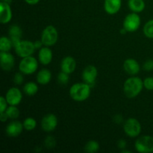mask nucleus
Instances as JSON below:
<instances>
[{"label": "nucleus", "instance_id": "1", "mask_svg": "<svg viewBox=\"0 0 153 153\" xmlns=\"http://www.w3.org/2000/svg\"><path fill=\"white\" fill-rule=\"evenodd\" d=\"M143 88V82L136 76L128 78L123 85L124 94L128 98H134L140 94Z\"/></svg>", "mask_w": 153, "mask_h": 153}, {"label": "nucleus", "instance_id": "2", "mask_svg": "<svg viewBox=\"0 0 153 153\" xmlns=\"http://www.w3.org/2000/svg\"><path fill=\"white\" fill-rule=\"evenodd\" d=\"M91 87L85 82L76 83L70 88V97L76 102H84L89 98L91 95Z\"/></svg>", "mask_w": 153, "mask_h": 153}, {"label": "nucleus", "instance_id": "3", "mask_svg": "<svg viewBox=\"0 0 153 153\" xmlns=\"http://www.w3.org/2000/svg\"><path fill=\"white\" fill-rule=\"evenodd\" d=\"M38 67V63L35 58L31 56L22 58L19 64V70L24 75H31L36 72Z\"/></svg>", "mask_w": 153, "mask_h": 153}, {"label": "nucleus", "instance_id": "4", "mask_svg": "<svg viewBox=\"0 0 153 153\" xmlns=\"http://www.w3.org/2000/svg\"><path fill=\"white\" fill-rule=\"evenodd\" d=\"M58 31L53 25H48L43 29L41 34V40L45 46H52L58 40Z\"/></svg>", "mask_w": 153, "mask_h": 153}, {"label": "nucleus", "instance_id": "5", "mask_svg": "<svg viewBox=\"0 0 153 153\" xmlns=\"http://www.w3.org/2000/svg\"><path fill=\"white\" fill-rule=\"evenodd\" d=\"M16 55L20 58L31 56L35 50L34 43L29 40H20L14 46Z\"/></svg>", "mask_w": 153, "mask_h": 153}, {"label": "nucleus", "instance_id": "6", "mask_svg": "<svg viewBox=\"0 0 153 153\" xmlns=\"http://www.w3.org/2000/svg\"><path fill=\"white\" fill-rule=\"evenodd\" d=\"M124 132L129 137H136L140 134L141 125L137 120L129 118L123 124Z\"/></svg>", "mask_w": 153, "mask_h": 153}, {"label": "nucleus", "instance_id": "7", "mask_svg": "<svg viewBox=\"0 0 153 153\" xmlns=\"http://www.w3.org/2000/svg\"><path fill=\"white\" fill-rule=\"evenodd\" d=\"M134 147L137 152L149 153L153 152V137L144 135L137 138L134 143Z\"/></svg>", "mask_w": 153, "mask_h": 153}, {"label": "nucleus", "instance_id": "8", "mask_svg": "<svg viewBox=\"0 0 153 153\" xmlns=\"http://www.w3.org/2000/svg\"><path fill=\"white\" fill-rule=\"evenodd\" d=\"M140 25V18L137 13H131L127 15L123 20V26L128 32L137 31Z\"/></svg>", "mask_w": 153, "mask_h": 153}, {"label": "nucleus", "instance_id": "9", "mask_svg": "<svg viewBox=\"0 0 153 153\" xmlns=\"http://www.w3.org/2000/svg\"><path fill=\"white\" fill-rule=\"evenodd\" d=\"M58 126V118L53 114L45 115L41 120L42 129L46 132H51L56 128Z\"/></svg>", "mask_w": 153, "mask_h": 153}, {"label": "nucleus", "instance_id": "10", "mask_svg": "<svg viewBox=\"0 0 153 153\" xmlns=\"http://www.w3.org/2000/svg\"><path fill=\"white\" fill-rule=\"evenodd\" d=\"M97 75H98V71L97 67L93 65H89L85 67L82 72V79L85 83L92 87L95 84Z\"/></svg>", "mask_w": 153, "mask_h": 153}, {"label": "nucleus", "instance_id": "11", "mask_svg": "<svg viewBox=\"0 0 153 153\" xmlns=\"http://www.w3.org/2000/svg\"><path fill=\"white\" fill-rule=\"evenodd\" d=\"M5 99L10 105H17L22 101V94L17 88H10L6 93Z\"/></svg>", "mask_w": 153, "mask_h": 153}, {"label": "nucleus", "instance_id": "12", "mask_svg": "<svg viewBox=\"0 0 153 153\" xmlns=\"http://www.w3.org/2000/svg\"><path fill=\"white\" fill-rule=\"evenodd\" d=\"M0 64L3 70L10 71L14 67V57L8 52H0Z\"/></svg>", "mask_w": 153, "mask_h": 153}, {"label": "nucleus", "instance_id": "13", "mask_svg": "<svg viewBox=\"0 0 153 153\" xmlns=\"http://www.w3.org/2000/svg\"><path fill=\"white\" fill-rule=\"evenodd\" d=\"M23 123L17 120H13L6 126L5 131L7 136L11 137H18L23 130Z\"/></svg>", "mask_w": 153, "mask_h": 153}, {"label": "nucleus", "instance_id": "14", "mask_svg": "<svg viewBox=\"0 0 153 153\" xmlns=\"http://www.w3.org/2000/svg\"><path fill=\"white\" fill-rule=\"evenodd\" d=\"M12 19V10L9 3L0 2V21L1 24H7Z\"/></svg>", "mask_w": 153, "mask_h": 153}, {"label": "nucleus", "instance_id": "15", "mask_svg": "<svg viewBox=\"0 0 153 153\" xmlns=\"http://www.w3.org/2000/svg\"><path fill=\"white\" fill-rule=\"evenodd\" d=\"M123 69L128 74L137 75L140 72V67L139 63L133 58H128L123 63Z\"/></svg>", "mask_w": 153, "mask_h": 153}, {"label": "nucleus", "instance_id": "16", "mask_svg": "<svg viewBox=\"0 0 153 153\" xmlns=\"http://www.w3.org/2000/svg\"><path fill=\"white\" fill-rule=\"evenodd\" d=\"M76 68V61L72 56L64 57L61 63V71L66 73H73Z\"/></svg>", "mask_w": 153, "mask_h": 153}, {"label": "nucleus", "instance_id": "17", "mask_svg": "<svg viewBox=\"0 0 153 153\" xmlns=\"http://www.w3.org/2000/svg\"><path fill=\"white\" fill-rule=\"evenodd\" d=\"M122 0H105L104 9L108 14H115L120 10Z\"/></svg>", "mask_w": 153, "mask_h": 153}, {"label": "nucleus", "instance_id": "18", "mask_svg": "<svg viewBox=\"0 0 153 153\" xmlns=\"http://www.w3.org/2000/svg\"><path fill=\"white\" fill-rule=\"evenodd\" d=\"M52 57L53 54L49 46L42 47L38 52L39 61L43 65H48L50 64L52 61Z\"/></svg>", "mask_w": 153, "mask_h": 153}, {"label": "nucleus", "instance_id": "19", "mask_svg": "<svg viewBox=\"0 0 153 153\" xmlns=\"http://www.w3.org/2000/svg\"><path fill=\"white\" fill-rule=\"evenodd\" d=\"M22 34V29L18 25H13L10 27V28H9V37H10L12 43H13V47L21 40Z\"/></svg>", "mask_w": 153, "mask_h": 153}, {"label": "nucleus", "instance_id": "20", "mask_svg": "<svg viewBox=\"0 0 153 153\" xmlns=\"http://www.w3.org/2000/svg\"><path fill=\"white\" fill-rule=\"evenodd\" d=\"M52 79V73L47 69H42L37 74V83L42 85H46L50 82Z\"/></svg>", "mask_w": 153, "mask_h": 153}, {"label": "nucleus", "instance_id": "21", "mask_svg": "<svg viewBox=\"0 0 153 153\" xmlns=\"http://www.w3.org/2000/svg\"><path fill=\"white\" fill-rule=\"evenodd\" d=\"M128 5L134 13H140L145 8L144 0H128Z\"/></svg>", "mask_w": 153, "mask_h": 153}, {"label": "nucleus", "instance_id": "22", "mask_svg": "<svg viewBox=\"0 0 153 153\" xmlns=\"http://www.w3.org/2000/svg\"><path fill=\"white\" fill-rule=\"evenodd\" d=\"M23 91L27 96L31 97V96L35 95L37 93V91H38V86H37V85L35 82H27V83L24 85Z\"/></svg>", "mask_w": 153, "mask_h": 153}, {"label": "nucleus", "instance_id": "23", "mask_svg": "<svg viewBox=\"0 0 153 153\" xmlns=\"http://www.w3.org/2000/svg\"><path fill=\"white\" fill-rule=\"evenodd\" d=\"M13 46L10 37H1L0 39V51L1 52H9Z\"/></svg>", "mask_w": 153, "mask_h": 153}, {"label": "nucleus", "instance_id": "24", "mask_svg": "<svg viewBox=\"0 0 153 153\" xmlns=\"http://www.w3.org/2000/svg\"><path fill=\"white\" fill-rule=\"evenodd\" d=\"M100 149V144L96 140H89L85 146V151L88 153H95Z\"/></svg>", "mask_w": 153, "mask_h": 153}, {"label": "nucleus", "instance_id": "25", "mask_svg": "<svg viewBox=\"0 0 153 153\" xmlns=\"http://www.w3.org/2000/svg\"><path fill=\"white\" fill-rule=\"evenodd\" d=\"M9 119L16 120L19 116V110L16 105H10L5 111Z\"/></svg>", "mask_w": 153, "mask_h": 153}, {"label": "nucleus", "instance_id": "26", "mask_svg": "<svg viewBox=\"0 0 153 153\" xmlns=\"http://www.w3.org/2000/svg\"><path fill=\"white\" fill-rule=\"evenodd\" d=\"M23 126L26 131H33L37 126V121L32 117H28L23 121Z\"/></svg>", "mask_w": 153, "mask_h": 153}, {"label": "nucleus", "instance_id": "27", "mask_svg": "<svg viewBox=\"0 0 153 153\" xmlns=\"http://www.w3.org/2000/svg\"><path fill=\"white\" fill-rule=\"evenodd\" d=\"M143 34L148 38H153V19H150L145 24Z\"/></svg>", "mask_w": 153, "mask_h": 153}, {"label": "nucleus", "instance_id": "28", "mask_svg": "<svg viewBox=\"0 0 153 153\" xmlns=\"http://www.w3.org/2000/svg\"><path fill=\"white\" fill-rule=\"evenodd\" d=\"M57 79H58V83L61 84V85H65L69 82L70 77H69L68 73H64V72L61 71V73H60L58 75Z\"/></svg>", "mask_w": 153, "mask_h": 153}, {"label": "nucleus", "instance_id": "29", "mask_svg": "<svg viewBox=\"0 0 153 153\" xmlns=\"http://www.w3.org/2000/svg\"><path fill=\"white\" fill-rule=\"evenodd\" d=\"M44 144L47 149H52V148H54L55 146V144H56L55 137H53L52 136L46 137V139H45Z\"/></svg>", "mask_w": 153, "mask_h": 153}, {"label": "nucleus", "instance_id": "30", "mask_svg": "<svg viewBox=\"0 0 153 153\" xmlns=\"http://www.w3.org/2000/svg\"><path fill=\"white\" fill-rule=\"evenodd\" d=\"M143 87L148 91H153V77H147L143 81Z\"/></svg>", "mask_w": 153, "mask_h": 153}, {"label": "nucleus", "instance_id": "31", "mask_svg": "<svg viewBox=\"0 0 153 153\" xmlns=\"http://www.w3.org/2000/svg\"><path fill=\"white\" fill-rule=\"evenodd\" d=\"M23 73H16L15 74L14 77H13V82H14L15 85H22V82L24 81V77H23Z\"/></svg>", "mask_w": 153, "mask_h": 153}, {"label": "nucleus", "instance_id": "32", "mask_svg": "<svg viewBox=\"0 0 153 153\" xmlns=\"http://www.w3.org/2000/svg\"><path fill=\"white\" fill-rule=\"evenodd\" d=\"M7 104L8 103H7L5 97H0V113H2V112L5 111L7 108Z\"/></svg>", "mask_w": 153, "mask_h": 153}, {"label": "nucleus", "instance_id": "33", "mask_svg": "<svg viewBox=\"0 0 153 153\" xmlns=\"http://www.w3.org/2000/svg\"><path fill=\"white\" fill-rule=\"evenodd\" d=\"M143 69H144V70H146V71H152L153 70V60L152 59H149V60H147V61H146V62L143 64Z\"/></svg>", "mask_w": 153, "mask_h": 153}, {"label": "nucleus", "instance_id": "34", "mask_svg": "<svg viewBox=\"0 0 153 153\" xmlns=\"http://www.w3.org/2000/svg\"><path fill=\"white\" fill-rule=\"evenodd\" d=\"M126 141L125 140H123V139H121V140H119L117 142V146L118 147L120 148V149H124L126 148Z\"/></svg>", "mask_w": 153, "mask_h": 153}, {"label": "nucleus", "instance_id": "35", "mask_svg": "<svg viewBox=\"0 0 153 153\" xmlns=\"http://www.w3.org/2000/svg\"><path fill=\"white\" fill-rule=\"evenodd\" d=\"M114 121L117 124H120L121 123H123V117L120 114L115 115L114 117Z\"/></svg>", "mask_w": 153, "mask_h": 153}, {"label": "nucleus", "instance_id": "36", "mask_svg": "<svg viewBox=\"0 0 153 153\" xmlns=\"http://www.w3.org/2000/svg\"><path fill=\"white\" fill-rule=\"evenodd\" d=\"M8 119V116L7 115L6 112H2V113H0V120L1 121L2 123L6 122Z\"/></svg>", "mask_w": 153, "mask_h": 153}, {"label": "nucleus", "instance_id": "37", "mask_svg": "<svg viewBox=\"0 0 153 153\" xmlns=\"http://www.w3.org/2000/svg\"><path fill=\"white\" fill-rule=\"evenodd\" d=\"M34 47H35L36 49H40L42 48V46L43 45V42L42 40H36L35 42H34Z\"/></svg>", "mask_w": 153, "mask_h": 153}, {"label": "nucleus", "instance_id": "38", "mask_svg": "<svg viewBox=\"0 0 153 153\" xmlns=\"http://www.w3.org/2000/svg\"><path fill=\"white\" fill-rule=\"evenodd\" d=\"M25 1L26 3H28V4H31V5H34V4H37V3L40 1V0H25Z\"/></svg>", "mask_w": 153, "mask_h": 153}, {"label": "nucleus", "instance_id": "39", "mask_svg": "<svg viewBox=\"0 0 153 153\" xmlns=\"http://www.w3.org/2000/svg\"><path fill=\"white\" fill-rule=\"evenodd\" d=\"M120 33H121V34H125L126 33V32H128V31H127L126 30L125 28H123H123H121V29H120Z\"/></svg>", "mask_w": 153, "mask_h": 153}, {"label": "nucleus", "instance_id": "40", "mask_svg": "<svg viewBox=\"0 0 153 153\" xmlns=\"http://www.w3.org/2000/svg\"><path fill=\"white\" fill-rule=\"evenodd\" d=\"M1 1H3V2H7V3H9V4H10L12 0H1Z\"/></svg>", "mask_w": 153, "mask_h": 153}, {"label": "nucleus", "instance_id": "41", "mask_svg": "<svg viewBox=\"0 0 153 153\" xmlns=\"http://www.w3.org/2000/svg\"><path fill=\"white\" fill-rule=\"evenodd\" d=\"M127 152H128V153H130L131 152H130V151H128V150H126L125 149H123V150H122V153H127Z\"/></svg>", "mask_w": 153, "mask_h": 153}]
</instances>
